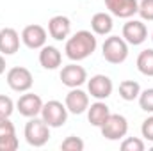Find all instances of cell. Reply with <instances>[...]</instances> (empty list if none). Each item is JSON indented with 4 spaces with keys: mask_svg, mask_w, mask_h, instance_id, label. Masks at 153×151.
<instances>
[{
    "mask_svg": "<svg viewBox=\"0 0 153 151\" xmlns=\"http://www.w3.org/2000/svg\"><path fill=\"white\" fill-rule=\"evenodd\" d=\"M20 146L18 142V137L16 133L13 135H5V137H0V151H16Z\"/></svg>",
    "mask_w": 153,
    "mask_h": 151,
    "instance_id": "25",
    "label": "cell"
},
{
    "mask_svg": "<svg viewBox=\"0 0 153 151\" xmlns=\"http://www.w3.org/2000/svg\"><path fill=\"white\" fill-rule=\"evenodd\" d=\"M141 133L146 141L153 142V115H150L148 119L143 121V126H141Z\"/></svg>",
    "mask_w": 153,
    "mask_h": 151,
    "instance_id": "27",
    "label": "cell"
},
{
    "mask_svg": "<svg viewBox=\"0 0 153 151\" xmlns=\"http://www.w3.org/2000/svg\"><path fill=\"white\" fill-rule=\"evenodd\" d=\"M100 132L107 141H121L128 133V121L121 114H111L100 126Z\"/></svg>",
    "mask_w": 153,
    "mask_h": 151,
    "instance_id": "5",
    "label": "cell"
},
{
    "mask_svg": "<svg viewBox=\"0 0 153 151\" xmlns=\"http://www.w3.org/2000/svg\"><path fill=\"white\" fill-rule=\"evenodd\" d=\"M46 30L41 27V25H27L23 30H22V41L27 48L30 50H41L45 44H46Z\"/></svg>",
    "mask_w": 153,
    "mask_h": 151,
    "instance_id": "11",
    "label": "cell"
},
{
    "mask_svg": "<svg viewBox=\"0 0 153 151\" xmlns=\"http://www.w3.org/2000/svg\"><path fill=\"white\" fill-rule=\"evenodd\" d=\"M112 27H114L112 16L107 13H96L91 18V29L96 36H109L112 32Z\"/></svg>",
    "mask_w": 153,
    "mask_h": 151,
    "instance_id": "17",
    "label": "cell"
},
{
    "mask_svg": "<svg viewBox=\"0 0 153 151\" xmlns=\"http://www.w3.org/2000/svg\"><path fill=\"white\" fill-rule=\"evenodd\" d=\"M137 100H139V107H141L144 112L153 114V87L141 91V94H139Z\"/></svg>",
    "mask_w": 153,
    "mask_h": 151,
    "instance_id": "21",
    "label": "cell"
},
{
    "mask_svg": "<svg viewBox=\"0 0 153 151\" xmlns=\"http://www.w3.org/2000/svg\"><path fill=\"white\" fill-rule=\"evenodd\" d=\"M137 70L144 76H153V48L143 50L137 57Z\"/></svg>",
    "mask_w": 153,
    "mask_h": 151,
    "instance_id": "20",
    "label": "cell"
},
{
    "mask_svg": "<svg viewBox=\"0 0 153 151\" xmlns=\"http://www.w3.org/2000/svg\"><path fill=\"white\" fill-rule=\"evenodd\" d=\"M87 91L96 100H107L114 91V84L107 75H94L87 80Z\"/></svg>",
    "mask_w": 153,
    "mask_h": 151,
    "instance_id": "7",
    "label": "cell"
},
{
    "mask_svg": "<svg viewBox=\"0 0 153 151\" xmlns=\"http://www.w3.org/2000/svg\"><path fill=\"white\" fill-rule=\"evenodd\" d=\"M39 64L45 70H57L62 64V53H61V50L55 48V46L45 44L41 48V52H39Z\"/></svg>",
    "mask_w": 153,
    "mask_h": 151,
    "instance_id": "16",
    "label": "cell"
},
{
    "mask_svg": "<svg viewBox=\"0 0 153 151\" xmlns=\"http://www.w3.org/2000/svg\"><path fill=\"white\" fill-rule=\"evenodd\" d=\"M64 105L68 109V112L80 115L89 109V94L85 91H82L80 87H73L68 94H66V100H64Z\"/></svg>",
    "mask_w": 153,
    "mask_h": 151,
    "instance_id": "10",
    "label": "cell"
},
{
    "mask_svg": "<svg viewBox=\"0 0 153 151\" xmlns=\"http://www.w3.org/2000/svg\"><path fill=\"white\" fill-rule=\"evenodd\" d=\"M152 41H153V32H152Z\"/></svg>",
    "mask_w": 153,
    "mask_h": 151,
    "instance_id": "30",
    "label": "cell"
},
{
    "mask_svg": "<svg viewBox=\"0 0 153 151\" xmlns=\"http://www.w3.org/2000/svg\"><path fill=\"white\" fill-rule=\"evenodd\" d=\"M96 46H98V41H96L94 32H91V30H78L71 38L66 39L64 52H66V57L70 61L80 62V61L87 59L89 55H93Z\"/></svg>",
    "mask_w": 153,
    "mask_h": 151,
    "instance_id": "1",
    "label": "cell"
},
{
    "mask_svg": "<svg viewBox=\"0 0 153 151\" xmlns=\"http://www.w3.org/2000/svg\"><path fill=\"white\" fill-rule=\"evenodd\" d=\"M105 7L111 11V14L116 18H132L137 14L139 2L137 0H103Z\"/></svg>",
    "mask_w": 153,
    "mask_h": 151,
    "instance_id": "13",
    "label": "cell"
},
{
    "mask_svg": "<svg viewBox=\"0 0 153 151\" xmlns=\"http://www.w3.org/2000/svg\"><path fill=\"white\" fill-rule=\"evenodd\" d=\"M123 39L128 44L139 46L148 39V29L141 20H128L123 25Z\"/></svg>",
    "mask_w": 153,
    "mask_h": 151,
    "instance_id": "8",
    "label": "cell"
},
{
    "mask_svg": "<svg viewBox=\"0 0 153 151\" xmlns=\"http://www.w3.org/2000/svg\"><path fill=\"white\" fill-rule=\"evenodd\" d=\"M20 34L11 29L5 27L0 30V53L2 55H14L20 50Z\"/></svg>",
    "mask_w": 153,
    "mask_h": 151,
    "instance_id": "15",
    "label": "cell"
},
{
    "mask_svg": "<svg viewBox=\"0 0 153 151\" xmlns=\"http://www.w3.org/2000/svg\"><path fill=\"white\" fill-rule=\"evenodd\" d=\"M84 141L80 139V137H76V135H70V137H66L64 141H62V144H61V150L62 151H84Z\"/></svg>",
    "mask_w": 153,
    "mask_h": 151,
    "instance_id": "22",
    "label": "cell"
},
{
    "mask_svg": "<svg viewBox=\"0 0 153 151\" xmlns=\"http://www.w3.org/2000/svg\"><path fill=\"white\" fill-rule=\"evenodd\" d=\"M111 115V110H109V107H107V103H103V100H98L96 103H93L89 109H87V119H89V123L93 124V126H96V128H100L103 123H105V119Z\"/></svg>",
    "mask_w": 153,
    "mask_h": 151,
    "instance_id": "18",
    "label": "cell"
},
{
    "mask_svg": "<svg viewBox=\"0 0 153 151\" xmlns=\"http://www.w3.org/2000/svg\"><path fill=\"white\" fill-rule=\"evenodd\" d=\"M137 13L144 21H153V0H141Z\"/></svg>",
    "mask_w": 153,
    "mask_h": 151,
    "instance_id": "23",
    "label": "cell"
},
{
    "mask_svg": "<svg viewBox=\"0 0 153 151\" xmlns=\"http://www.w3.org/2000/svg\"><path fill=\"white\" fill-rule=\"evenodd\" d=\"M103 59L111 64H121L128 57V43L119 36H111L102 44Z\"/></svg>",
    "mask_w": 153,
    "mask_h": 151,
    "instance_id": "3",
    "label": "cell"
},
{
    "mask_svg": "<svg viewBox=\"0 0 153 151\" xmlns=\"http://www.w3.org/2000/svg\"><path fill=\"white\" fill-rule=\"evenodd\" d=\"M13 112H14V101L9 96L0 94V117H11Z\"/></svg>",
    "mask_w": 153,
    "mask_h": 151,
    "instance_id": "26",
    "label": "cell"
},
{
    "mask_svg": "<svg viewBox=\"0 0 153 151\" xmlns=\"http://www.w3.org/2000/svg\"><path fill=\"white\" fill-rule=\"evenodd\" d=\"M25 141L34 146L43 148L50 139V126L41 117H29V123L25 124Z\"/></svg>",
    "mask_w": 153,
    "mask_h": 151,
    "instance_id": "2",
    "label": "cell"
},
{
    "mask_svg": "<svg viewBox=\"0 0 153 151\" xmlns=\"http://www.w3.org/2000/svg\"><path fill=\"white\" fill-rule=\"evenodd\" d=\"M4 71H5V59H4V55L0 53V75H4Z\"/></svg>",
    "mask_w": 153,
    "mask_h": 151,
    "instance_id": "29",
    "label": "cell"
},
{
    "mask_svg": "<svg viewBox=\"0 0 153 151\" xmlns=\"http://www.w3.org/2000/svg\"><path fill=\"white\" fill-rule=\"evenodd\" d=\"M61 82H62L66 87H70V89L80 87L82 84L87 82V71H85L82 66L71 62V64H68V66H64V68L61 70Z\"/></svg>",
    "mask_w": 153,
    "mask_h": 151,
    "instance_id": "12",
    "label": "cell"
},
{
    "mask_svg": "<svg viewBox=\"0 0 153 151\" xmlns=\"http://www.w3.org/2000/svg\"><path fill=\"white\" fill-rule=\"evenodd\" d=\"M16 109L23 117H38L41 115V109H43V100L34 93H25L20 96V100L16 101Z\"/></svg>",
    "mask_w": 153,
    "mask_h": 151,
    "instance_id": "9",
    "label": "cell"
},
{
    "mask_svg": "<svg viewBox=\"0 0 153 151\" xmlns=\"http://www.w3.org/2000/svg\"><path fill=\"white\" fill-rule=\"evenodd\" d=\"M16 133L14 130V124L11 123L9 117H0V137H5V135H13Z\"/></svg>",
    "mask_w": 153,
    "mask_h": 151,
    "instance_id": "28",
    "label": "cell"
},
{
    "mask_svg": "<svg viewBox=\"0 0 153 151\" xmlns=\"http://www.w3.org/2000/svg\"><path fill=\"white\" fill-rule=\"evenodd\" d=\"M141 94V85L135 80H123L119 84V96L125 101H134Z\"/></svg>",
    "mask_w": 153,
    "mask_h": 151,
    "instance_id": "19",
    "label": "cell"
},
{
    "mask_svg": "<svg viewBox=\"0 0 153 151\" xmlns=\"http://www.w3.org/2000/svg\"><path fill=\"white\" fill-rule=\"evenodd\" d=\"M7 85L14 91V93H27L32 89V84H34V76L32 73L23 68V66H14L7 71Z\"/></svg>",
    "mask_w": 153,
    "mask_h": 151,
    "instance_id": "6",
    "label": "cell"
},
{
    "mask_svg": "<svg viewBox=\"0 0 153 151\" xmlns=\"http://www.w3.org/2000/svg\"><path fill=\"white\" fill-rule=\"evenodd\" d=\"M121 151H144V142L137 137H126L121 142Z\"/></svg>",
    "mask_w": 153,
    "mask_h": 151,
    "instance_id": "24",
    "label": "cell"
},
{
    "mask_svg": "<svg viewBox=\"0 0 153 151\" xmlns=\"http://www.w3.org/2000/svg\"><path fill=\"white\" fill-rule=\"evenodd\" d=\"M70 32H71V21L68 16H53L50 18L48 21V34L55 41H64V39L70 38Z\"/></svg>",
    "mask_w": 153,
    "mask_h": 151,
    "instance_id": "14",
    "label": "cell"
},
{
    "mask_svg": "<svg viewBox=\"0 0 153 151\" xmlns=\"http://www.w3.org/2000/svg\"><path fill=\"white\" fill-rule=\"evenodd\" d=\"M41 119H43L50 128H61V126H64V123L68 121V109H66L64 103H61V101H57V100H50V101L43 103Z\"/></svg>",
    "mask_w": 153,
    "mask_h": 151,
    "instance_id": "4",
    "label": "cell"
}]
</instances>
